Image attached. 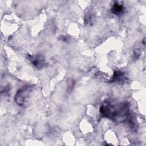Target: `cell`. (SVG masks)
<instances>
[{"label": "cell", "mask_w": 146, "mask_h": 146, "mask_svg": "<svg viewBox=\"0 0 146 146\" xmlns=\"http://www.w3.org/2000/svg\"><path fill=\"white\" fill-rule=\"evenodd\" d=\"M29 58L31 64L38 69L42 68L45 64L44 58L41 54L30 55Z\"/></svg>", "instance_id": "obj_3"}, {"label": "cell", "mask_w": 146, "mask_h": 146, "mask_svg": "<svg viewBox=\"0 0 146 146\" xmlns=\"http://www.w3.org/2000/svg\"><path fill=\"white\" fill-rule=\"evenodd\" d=\"M100 112L106 117L115 121L121 122L125 120L129 113L128 106L126 103H112L106 102L100 108Z\"/></svg>", "instance_id": "obj_1"}, {"label": "cell", "mask_w": 146, "mask_h": 146, "mask_svg": "<svg viewBox=\"0 0 146 146\" xmlns=\"http://www.w3.org/2000/svg\"><path fill=\"white\" fill-rule=\"evenodd\" d=\"M111 10L113 14H115L116 15H119L123 13L124 7L121 4H120L119 2H116L112 6Z\"/></svg>", "instance_id": "obj_4"}, {"label": "cell", "mask_w": 146, "mask_h": 146, "mask_svg": "<svg viewBox=\"0 0 146 146\" xmlns=\"http://www.w3.org/2000/svg\"><path fill=\"white\" fill-rule=\"evenodd\" d=\"M31 87L26 86L20 88L15 96V102L19 106H25L30 97L31 92Z\"/></svg>", "instance_id": "obj_2"}, {"label": "cell", "mask_w": 146, "mask_h": 146, "mask_svg": "<svg viewBox=\"0 0 146 146\" xmlns=\"http://www.w3.org/2000/svg\"><path fill=\"white\" fill-rule=\"evenodd\" d=\"M125 78V77L122 72L117 71L114 73L112 81L113 82H121L124 80Z\"/></svg>", "instance_id": "obj_5"}]
</instances>
